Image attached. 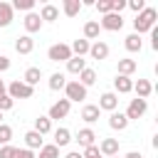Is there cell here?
<instances>
[{
    "instance_id": "obj_37",
    "label": "cell",
    "mask_w": 158,
    "mask_h": 158,
    "mask_svg": "<svg viewBox=\"0 0 158 158\" xmlns=\"http://www.w3.org/2000/svg\"><path fill=\"white\" fill-rule=\"evenodd\" d=\"M12 104H15V101H12L7 94H0V111H10V109H12Z\"/></svg>"
},
{
    "instance_id": "obj_19",
    "label": "cell",
    "mask_w": 158,
    "mask_h": 158,
    "mask_svg": "<svg viewBox=\"0 0 158 158\" xmlns=\"http://www.w3.org/2000/svg\"><path fill=\"white\" fill-rule=\"evenodd\" d=\"M37 15H40L42 22H54V20L59 17V10H57L54 5H42V10H40Z\"/></svg>"
},
{
    "instance_id": "obj_26",
    "label": "cell",
    "mask_w": 158,
    "mask_h": 158,
    "mask_svg": "<svg viewBox=\"0 0 158 158\" xmlns=\"http://www.w3.org/2000/svg\"><path fill=\"white\" fill-rule=\"evenodd\" d=\"M69 141H72L69 128H57V131H54V146H57V148H64Z\"/></svg>"
},
{
    "instance_id": "obj_44",
    "label": "cell",
    "mask_w": 158,
    "mask_h": 158,
    "mask_svg": "<svg viewBox=\"0 0 158 158\" xmlns=\"http://www.w3.org/2000/svg\"><path fill=\"white\" fill-rule=\"evenodd\" d=\"M126 158H143L138 151H131V153H126Z\"/></svg>"
},
{
    "instance_id": "obj_25",
    "label": "cell",
    "mask_w": 158,
    "mask_h": 158,
    "mask_svg": "<svg viewBox=\"0 0 158 158\" xmlns=\"http://www.w3.org/2000/svg\"><path fill=\"white\" fill-rule=\"evenodd\" d=\"M32 131H37L40 136H44V133H49V131H52V121H49L47 116H37V118H35V128H32Z\"/></svg>"
},
{
    "instance_id": "obj_42",
    "label": "cell",
    "mask_w": 158,
    "mask_h": 158,
    "mask_svg": "<svg viewBox=\"0 0 158 158\" xmlns=\"http://www.w3.org/2000/svg\"><path fill=\"white\" fill-rule=\"evenodd\" d=\"M7 69H10V59L5 54H0V72H7Z\"/></svg>"
},
{
    "instance_id": "obj_45",
    "label": "cell",
    "mask_w": 158,
    "mask_h": 158,
    "mask_svg": "<svg viewBox=\"0 0 158 158\" xmlns=\"http://www.w3.org/2000/svg\"><path fill=\"white\" fill-rule=\"evenodd\" d=\"M5 89H7V86H5V81L0 79V94H5Z\"/></svg>"
},
{
    "instance_id": "obj_14",
    "label": "cell",
    "mask_w": 158,
    "mask_h": 158,
    "mask_svg": "<svg viewBox=\"0 0 158 158\" xmlns=\"http://www.w3.org/2000/svg\"><path fill=\"white\" fill-rule=\"evenodd\" d=\"M109 126H111L114 131H123V128L128 126V118H126L121 111H111V116H109Z\"/></svg>"
},
{
    "instance_id": "obj_1",
    "label": "cell",
    "mask_w": 158,
    "mask_h": 158,
    "mask_svg": "<svg viewBox=\"0 0 158 158\" xmlns=\"http://www.w3.org/2000/svg\"><path fill=\"white\" fill-rule=\"evenodd\" d=\"M156 17H158V10H156V7H143V10L136 15V20H133L136 35L141 37L143 32H151V27H156Z\"/></svg>"
},
{
    "instance_id": "obj_11",
    "label": "cell",
    "mask_w": 158,
    "mask_h": 158,
    "mask_svg": "<svg viewBox=\"0 0 158 158\" xmlns=\"http://www.w3.org/2000/svg\"><path fill=\"white\" fill-rule=\"evenodd\" d=\"M15 49H17V54H30L35 49V40L30 35H22V37L15 40Z\"/></svg>"
},
{
    "instance_id": "obj_9",
    "label": "cell",
    "mask_w": 158,
    "mask_h": 158,
    "mask_svg": "<svg viewBox=\"0 0 158 158\" xmlns=\"http://www.w3.org/2000/svg\"><path fill=\"white\" fill-rule=\"evenodd\" d=\"M89 57L96 59V62H99V59H106V57H109V44L101 42V40H96L94 44H89Z\"/></svg>"
},
{
    "instance_id": "obj_16",
    "label": "cell",
    "mask_w": 158,
    "mask_h": 158,
    "mask_svg": "<svg viewBox=\"0 0 158 158\" xmlns=\"http://www.w3.org/2000/svg\"><path fill=\"white\" fill-rule=\"evenodd\" d=\"M84 69H86V59H84V57H72V59L67 62V72H69V74H77V77H79Z\"/></svg>"
},
{
    "instance_id": "obj_35",
    "label": "cell",
    "mask_w": 158,
    "mask_h": 158,
    "mask_svg": "<svg viewBox=\"0 0 158 158\" xmlns=\"http://www.w3.org/2000/svg\"><path fill=\"white\" fill-rule=\"evenodd\" d=\"M94 7H96L101 15H109V12H111V0H99V2H94Z\"/></svg>"
},
{
    "instance_id": "obj_41",
    "label": "cell",
    "mask_w": 158,
    "mask_h": 158,
    "mask_svg": "<svg viewBox=\"0 0 158 158\" xmlns=\"http://www.w3.org/2000/svg\"><path fill=\"white\" fill-rule=\"evenodd\" d=\"M151 44H153V49H158V27H151Z\"/></svg>"
},
{
    "instance_id": "obj_21",
    "label": "cell",
    "mask_w": 158,
    "mask_h": 158,
    "mask_svg": "<svg viewBox=\"0 0 158 158\" xmlns=\"http://www.w3.org/2000/svg\"><path fill=\"white\" fill-rule=\"evenodd\" d=\"M99 106H94V104H86L84 109H81V118L86 121V123H94V121H99Z\"/></svg>"
},
{
    "instance_id": "obj_4",
    "label": "cell",
    "mask_w": 158,
    "mask_h": 158,
    "mask_svg": "<svg viewBox=\"0 0 158 158\" xmlns=\"http://www.w3.org/2000/svg\"><path fill=\"white\" fill-rule=\"evenodd\" d=\"M64 91H67V101H69V104H72V101H84V99H86V86H81L77 79H74V81H67Z\"/></svg>"
},
{
    "instance_id": "obj_23",
    "label": "cell",
    "mask_w": 158,
    "mask_h": 158,
    "mask_svg": "<svg viewBox=\"0 0 158 158\" xmlns=\"http://www.w3.org/2000/svg\"><path fill=\"white\" fill-rule=\"evenodd\" d=\"M62 10H64L67 17H77L79 10H81V2H79V0H64V2H62Z\"/></svg>"
},
{
    "instance_id": "obj_34",
    "label": "cell",
    "mask_w": 158,
    "mask_h": 158,
    "mask_svg": "<svg viewBox=\"0 0 158 158\" xmlns=\"http://www.w3.org/2000/svg\"><path fill=\"white\" fill-rule=\"evenodd\" d=\"M32 7H35V0H15L12 2V10H27V12H32Z\"/></svg>"
},
{
    "instance_id": "obj_24",
    "label": "cell",
    "mask_w": 158,
    "mask_h": 158,
    "mask_svg": "<svg viewBox=\"0 0 158 158\" xmlns=\"http://www.w3.org/2000/svg\"><path fill=\"white\" fill-rule=\"evenodd\" d=\"M99 32H101V27H99L96 20H89V22L84 25V40H86V42H89V40H96Z\"/></svg>"
},
{
    "instance_id": "obj_10",
    "label": "cell",
    "mask_w": 158,
    "mask_h": 158,
    "mask_svg": "<svg viewBox=\"0 0 158 158\" xmlns=\"http://www.w3.org/2000/svg\"><path fill=\"white\" fill-rule=\"evenodd\" d=\"M96 148H99V153H101V156H106V158L118 156V141H116V138H104Z\"/></svg>"
},
{
    "instance_id": "obj_22",
    "label": "cell",
    "mask_w": 158,
    "mask_h": 158,
    "mask_svg": "<svg viewBox=\"0 0 158 158\" xmlns=\"http://www.w3.org/2000/svg\"><path fill=\"white\" fill-rule=\"evenodd\" d=\"M12 5L10 2H0V27H7L12 22Z\"/></svg>"
},
{
    "instance_id": "obj_17",
    "label": "cell",
    "mask_w": 158,
    "mask_h": 158,
    "mask_svg": "<svg viewBox=\"0 0 158 158\" xmlns=\"http://www.w3.org/2000/svg\"><path fill=\"white\" fill-rule=\"evenodd\" d=\"M114 89H116L118 94H128V91L133 89L131 77H121V74H116V79H114Z\"/></svg>"
},
{
    "instance_id": "obj_12",
    "label": "cell",
    "mask_w": 158,
    "mask_h": 158,
    "mask_svg": "<svg viewBox=\"0 0 158 158\" xmlns=\"http://www.w3.org/2000/svg\"><path fill=\"white\" fill-rule=\"evenodd\" d=\"M131 91H136L138 99H148L151 91H153V84H151L148 79H138V81H133V89H131Z\"/></svg>"
},
{
    "instance_id": "obj_31",
    "label": "cell",
    "mask_w": 158,
    "mask_h": 158,
    "mask_svg": "<svg viewBox=\"0 0 158 158\" xmlns=\"http://www.w3.org/2000/svg\"><path fill=\"white\" fill-rule=\"evenodd\" d=\"M77 81H79V84H81V86H91V84H94V81H96V72H94V69H89V67H86V69H84V72H81V74H79V79H77Z\"/></svg>"
},
{
    "instance_id": "obj_43",
    "label": "cell",
    "mask_w": 158,
    "mask_h": 158,
    "mask_svg": "<svg viewBox=\"0 0 158 158\" xmlns=\"http://www.w3.org/2000/svg\"><path fill=\"white\" fill-rule=\"evenodd\" d=\"M64 158H84V156H81V153H79V151H72V153H67V156H64Z\"/></svg>"
},
{
    "instance_id": "obj_33",
    "label": "cell",
    "mask_w": 158,
    "mask_h": 158,
    "mask_svg": "<svg viewBox=\"0 0 158 158\" xmlns=\"http://www.w3.org/2000/svg\"><path fill=\"white\" fill-rule=\"evenodd\" d=\"M12 141V128L7 123H0V146H7Z\"/></svg>"
},
{
    "instance_id": "obj_2",
    "label": "cell",
    "mask_w": 158,
    "mask_h": 158,
    "mask_svg": "<svg viewBox=\"0 0 158 158\" xmlns=\"http://www.w3.org/2000/svg\"><path fill=\"white\" fill-rule=\"evenodd\" d=\"M5 94L15 101V99H30V96L35 94V89H32V86H27L22 79H17V81H12V84L5 89Z\"/></svg>"
},
{
    "instance_id": "obj_27",
    "label": "cell",
    "mask_w": 158,
    "mask_h": 158,
    "mask_svg": "<svg viewBox=\"0 0 158 158\" xmlns=\"http://www.w3.org/2000/svg\"><path fill=\"white\" fill-rule=\"evenodd\" d=\"M69 49H72V57H84V54H89V42L86 40H74V44Z\"/></svg>"
},
{
    "instance_id": "obj_15",
    "label": "cell",
    "mask_w": 158,
    "mask_h": 158,
    "mask_svg": "<svg viewBox=\"0 0 158 158\" xmlns=\"http://www.w3.org/2000/svg\"><path fill=\"white\" fill-rule=\"evenodd\" d=\"M94 141H96V133H94L91 128H81V131L77 133V143H79L81 148H89V146H94Z\"/></svg>"
},
{
    "instance_id": "obj_20",
    "label": "cell",
    "mask_w": 158,
    "mask_h": 158,
    "mask_svg": "<svg viewBox=\"0 0 158 158\" xmlns=\"http://www.w3.org/2000/svg\"><path fill=\"white\" fill-rule=\"evenodd\" d=\"M40 79H42V69H40V67H30V69L25 72V79H22V81L35 89V84H40Z\"/></svg>"
},
{
    "instance_id": "obj_7",
    "label": "cell",
    "mask_w": 158,
    "mask_h": 158,
    "mask_svg": "<svg viewBox=\"0 0 158 158\" xmlns=\"http://www.w3.org/2000/svg\"><path fill=\"white\" fill-rule=\"evenodd\" d=\"M69 109H72V104H69L67 99H59L57 104H52V106H49V116H47V118H49V121H52V118H54V121L67 118V116H69Z\"/></svg>"
},
{
    "instance_id": "obj_18",
    "label": "cell",
    "mask_w": 158,
    "mask_h": 158,
    "mask_svg": "<svg viewBox=\"0 0 158 158\" xmlns=\"http://www.w3.org/2000/svg\"><path fill=\"white\" fill-rule=\"evenodd\" d=\"M25 146H27L30 151H35V148H42V146H44V138H42L37 131H27V133H25Z\"/></svg>"
},
{
    "instance_id": "obj_38",
    "label": "cell",
    "mask_w": 158,
    "mask_h": 158,
    "mask_svg": "<svg viewBox=\"0 0 158 158\" xmlns=\"http://www.w3.org/2000/svg\"><path fill=\"white\" fill-rule=\"evenodd\" d=\"M84 158H104L101 153H99V148H96V143L94 146H89V148H84V153H81Z\"/></svg>"
},
{
    "instance_id": "obj_3",
    "label": "cell",
    "mask_w": 158,
    "mask_h": 158,
    "mask_svg": "<svg viewBox=\"0 0 158 158\" xmlns=\"http://www.w3.org/2000/svg\"><path fill=\"white\" fill-rule=\"evenodd\" d=\"M47 57H49V62H69L72 59V49H69V44L59 42V44H52L47 49Z\"/></svg>"
},
{
    "instance_id": "obj_8",
    "label": "cell",
    "mask_w": 158,
    "mask_h": 158,
    "mask_svg": "<svg viewBox=\"0 0 158 158\" xmlns=\"http://www.w3.org/2000/svg\"><path fill=\"white\" fill-rule=\"evenodd\" d=\"M116 106H118V96L114 91H106L99 96V111H116Z\"/></svg>"
},
{
    "instance_id": "obj_32",
    "label": "cell",
    "mask_w": 158,
    "mask_h": 158,
    "mask_svg": "<svg viewBox=\"0 0 158 158\" xmlns=\"http://www.w3.org/2000/svg\"><path fill=\"white\" fill-rule=\"evenodd\" d=\"M35 158H59V148L54 143H47L40 148V156H35Z\"/></svg>"
},
{
    "instance_id": "obj_13",
    "label": "cell",
    "mask_w": 158,
    "mask_h": 158,
    "mask_svg": "<svg viewBox=\"0 0 158 158\" xmlns=\"http://www.w3.org/2000/svg\"><path fill=\"white\" fill-rule=\"evenodd\" d=\"M40 27H42V20H40V15H37V12H27V15H25V30H27V35H32V32H40Z\"/></svg>"
},
{
    "instance_id": "obj_40",
    "label": "cell",
    "mask_w": 158,
    "mask_h": 158,
    "mask_svg": "<svg viewBox=\"0 0 158 158\" xmlns=\"http://www.w3.org/2000/svg\"><path fill=\"white\" fill-rule=\"evenodd\" d=\"M12 156H15V146H10V143H7V146H2V148H0V158H12Z\"/></svg>"
},
{
    "instance_id": "obj_29",
    "label": "cell",
    "mask_w": 158,
    "mask_h": 158,
    "mask_svg": "<svg viewBox=\"0 0 158 158\" xmlns=\"http://www.w3.org/2000/svg\"><path fill=\"white\" fill-rule=\"evenodd\" d=\"M67 86V77L62 74V72H54L52 77H49V89L52 91H59V89H64Z\"/></svg>"
},
{
    "instance_id": "obj_28",
    "label": "cell",
    "mask_w": 158,
    "mask_h": 158,
    "mask_svg": "<svg viewBox=\"0 0 158 158\" xmlns=\"http://www.w3.org/2000/svg\"><path fill=\"white\" fill-rule=\"evenodd\" d=\"M136 72V59H118V74L121 77H131Z\"/></svg>"
},
{
    "instance_id": "obj_6",
    "label": "cell",
    "mask_w": 158,
    "mask_h": 158,
    "mask_svg": "<svg viewBox=\"0 0 158 158\" xmlns=\"http://www.w3.org/2000/svg\"><path fill=\"white\" fill-rule=\"evenodd\" d=\"M99 27H101V30H109V32H118V30L123 27V17H121V15H116V12H109V15H104V17H101Z\"/></svg>"
},
{
    "instance_id": "obj_47",
    "label": "cell",
    "mask_w": 158,
    "mask_h": 158,
    "mask_svg": "<svg viewBox=\"0 0 158 158\" xmlns=\"http://www.w3.org/2000/svg\"><path fill=\"white\" fill-rule=\"evenodd\" d=\"M111 158H118V156H111Z\"/></svg>"
},
{
    "instance_id": "obj_36",
    "label": "cell",
    "mask_w": 158,
    "mask_h": 158,
    "mask_svg": "<svg viewBox=\"0 0 158 158\" xmlns=\"http://www.w3.org/2000/svg\"><path fill=\"white\" fill-rule=\"evenodd\" d=\"M126 7H131V10L138 15V12L146 7V0H128V2H126Z\"/></svg>"
},
{
    "instance_id": "obj_46",
    "label": "cell",
    "mask_w": 158,
    "mask_h": 158,
    "mask_svg": "<svg viewBox=\"0 0 158 158\" xmlns=\"http://www.w3.org/2000/svg\"><path fill=\"white\" fill-rule=\"evenodd\" d=\"M0 123H2V111H0Z\"/></svg>"
},
{
    "instance_id": "obj_30",
    "label": "cell",
    "mask_w": 158,
    "mask_h": 158,
    "mask_svg": "<svg viewBox=\"0 0 158 158\" xmlns=\"http://www.w3.org/2000/svg\"><path fill=\"white\" fill-rule=\"evenodd\" d=\"M123 44H126V49H128V52H141L143 40H141V37L133 32V35H128V37H126V42H123Z\"/></svg>"
},
{
    "instance_id": "obj_5",
    "label": "cell",
    "mask_w": 158,
    "mask_h": 158,
    "mask_svg": "<svg viewBox=\"0 0 158 158\" xmlns=\"http://www.w3.org/2000/svg\"><path fill=\"white\" fill-rule=\"evenodd\" d=\"M146 109H148V101L136 96V99H131V104H128V109H126L123 116H126L128 121H133V118H141V116L146 114Z\"/></svg>"
},
{
    "instance_id": "obj_39",
    "label": "cell",
    "mask_w": 158,
    "mask_h": 158,
    "mask_svg": "<svg viewBox=\"0 0 158 158\" xmlns=\"http://www.w3.org/2000/svg\"><path fill=\"white\" fill-rule=\"evenodd\" d=\"M12 158H35V153L30 148H15V156Z\"/></svg>"
}]
</instances>
